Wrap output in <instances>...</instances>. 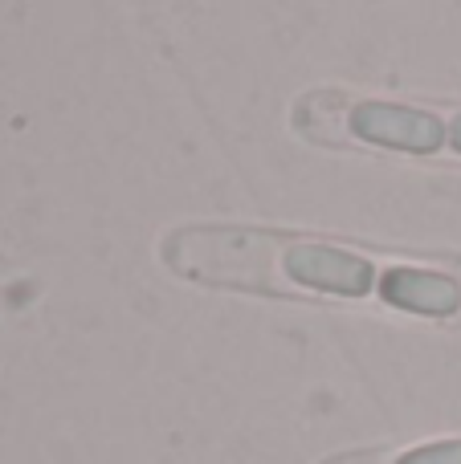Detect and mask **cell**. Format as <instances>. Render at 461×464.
Wrapping results in <instances>:
<instances>
[{
  "label": "cell",
  "mask_w": 461,
  "mask_h": 464,
  "mask_svg": "<svg viewBox=\"0 0 461 464\" xmlns=\"http://www.w3.org/2000/svg\"><path fill=\"white\" fill-rule=\"evenodd\" d=\"M286 273L310 289L364 297L372 289V265L331 245H290L286 248Z\"/></svg>",
  "instance_id": "obj_3"
},
{
  "label": "cell",
  "mask_w": 461,
  "mask_h": 464,
  "mask_svg": "<svg viewBox=\"0 0 461 464\" xmlns=\"http://www.w3.org/2000/svg\"><path fill=\"white\" fill-rule=\"evenodd\" d=\"M351 127L368 143L400 147V151H437L441 139H446L441 119H433L425 111H408V106H392V102L356 106L351 111Z\"/></svg>",
  "instance_id": "obj_2"
},
{
  "label": "cell",
  "mask_w": 461,
  "mask_h": 464,
  "mask_svg": "<svg viewBox=\"0 0 461 464\" xmlns=\"http://www.w3.org/2000/svg\"><path fill=\"white\" fill-rule=\"evenodd\" d=\"M400 464H461V440H441L429 449H417L408 457H400Z\"/></svg>",
  "instance_id": "obj_5"
},
{
  "label": "cell",
  "mask_w": 461,
  "mask_h": 464,
  "mask_svg": "<svg viewBox=\"0 0 461 464\" xmlns=\"http://www.w3.org/2000/svg\"><path fill=\"white\" fill-rule=\"evenodd\" d=\"M327 464H392L384 452H351V457H335Z\"/></svg>",
  "instance_id": "obj_6"
},
{
  "label": "cell",
  "mask_w": 461,
  "mask_h": 464,
  "mask_svg": "<svg viewBox=\"0 0 461 464\" xmlns=\"http://www.w3.org/2000/svg\"><path fill=\"white\" fill-rule=\"evenodd\" d=\"M278 240L241 228H188L172 240L168 256L184 277H204L212 285L270 289L278 281Z\"/></svg>",
  "instance_id": "obj_1"
},
{
  "label": "cell",
  "mask_w": 461,
  "mask_h": 464,
  "mask_svg": "<svg viewBox=\"0 0 461 464\" xmlns=\"http://www.w3.org/2000/svg\"><path fill=\"white\" fill-rule=\"evenodd\" d=\"M384 297L400 310L413 314H454L461 305L457 281H449L446 273H425V269H392L380 281Z\"/></svg>",
  "instance_id": "obj_4"
},
{
  "label": "cell",
  "mask_w": 461,
  "mask_h": 464,
  "mask_svg": "<svg viewBox=\"0 0 461 464\" xmlns=\"http://www.w3.org/2000/svg\"><path fill=\"white\" fill-rule=\"evenodd\" d=\"M449 135H454V147L461 151V119H454V130H449Z\"/></svg>",
  "instance_id": "obj_7"
}]
</instances>
